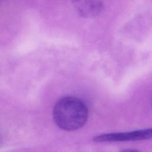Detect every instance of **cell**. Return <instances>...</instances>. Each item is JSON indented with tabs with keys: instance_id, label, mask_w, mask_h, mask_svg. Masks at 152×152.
Wrapping results in <instances>:
<instances>
[{
	"instance_id": "obj_1",
	"label": "cell",
	"mask_w": 152,
	"mask_h": 152,
	"mask_svg": "<svg viewBox=\"0 0 152 152\" xmlns=\"http://www.w3.org/2000/svg\"><path fill=\"white\" fill-rule=\"evenodd\" d=\"M53 116L56 125L65 131H75L86 123L88 110L87 105L80 99L66 96L59 99L55 104Z\"/></svg>"
},
{
	"instance_id": "obj_3",
	"label": "cell",
	"mask_w": 152,
	"mask_h": 152,
	"mask_svg": "<svg viewBox=\"0 0 152 152\" xmlns=\"http://www.w3.org/2000/svg\"><path fill=\"white\" fill-rule=\"evenodd\" d=\"M78 13L84 18H93L98 15L103 7V0H71Z\"/></svg>"
},
{
	"instance_id": "obj_2",
	"label": "cell",
	"mask_w": 152,
	"mask_h": 152,
	"mask_svg": "<svg viewBox=\"0 0 152 152\" xmlns=\"http://www.w3.org/2000/svg\"><path fill=\"white\" fill-rule=\"evenodd\" d=\"M151 134L152 131L151 128L128 132L105 134L94 137L93 138V141L95 142H107L142 140L150 138L151 137Z\"/></svg>"
}]
</instances>
